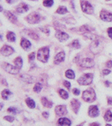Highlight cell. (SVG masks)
Segmentation results:
<instances>
[{"label": "cell", "instance_id": "18", "mask_svg": "<svg viewBox=\"0 0 112 126\" xmlns=\"http://www.w3.org/2000/svg\"><path fill=\"white\" fill-rule=\"evenodd\" d=\"M20 45L22 46V48L25 50H28L30 46H31V43L30 42V41H28L25 38H22L21 42H20Z\"/></svg>", "mask_w": 112, "mask_h": 126}, {"label": "cell", "instance_id": "49", "mask_svg": "<svg viewBox=\"0 0 112 126\" xmlns=\"http://www.w3.org/2000/svg\"><path fill=\"white\" fill-rule=\"evenodd\" d=\"M82 126L81 125H79V126Z\"/></svg>", "mask_w": 112, "mask_h": 126}, {"label": "cell", "instance_id": "43", "mask_svg": "<svg viewBox=\"0 0 112 126\" xmlns=\"http://www.w3.org/2000/svg\"><path fill=\"white\" fill-rule=\"evenodd\" d=\"M18 0H6V1L9 3V4H14L16 1H17Z\"/></svg>", "mask_w": 112, "mask_h": 126}, {"label": "cell", "instance_id": "5", "mask_svg": "<svg viewBox=\"0 0 112 126\" xmlns=\"http://www.w3.org/2000/svg\"><path fill=\"white\" fill-rule=\"evenodd\" d=\"M81 9L83 11L87 14H92L93 13V8L88 1H81Z\"/></svg>", "mask_w": 112, "mask_h": 126}, {"label": "cell", "instance_id": "1", "mask_svg": "<svg viewBox=\"0 0 112 126\" xmlns=\"http://www.w3.org/2000/svg\"><path fill=\"white\" fill-rule=\"evenodd\" d=\"M49 57V48L47 47H44L39 50L37 53V59L42 62L46 63Z\"/></svg>", "mask_w": 112, "mask_h": 126}, {"label": "cell", "instance_id": "24", "mask_svg": "<svg viewBox=\"0 0 112 126\" xmlns=\"http://www.w3.org/2000/svg\"><path fill=\"white\" fill-rule=\"evenodd\" d=\"M104 120L106 121L110 122L112 121V112L111 111L108 110L107 112L105 113V115H104Z\"/></svg>", "mask_w": 112, "mask_h": 126}, {"label": "cell", "instance_id": "23", "mask_svg": "<svg viewBox=\"0 0 112 126\" xmlns=\"http://www.w3.org/2000/svg\"><path fill=\"white\" fill-rule=\"evenodd\" d=\"M12 94L11 92H10L9 90H4L1 92V97L4 99H9V97Z\"/></svg>", "mask_w": 112, "mask_h": 126}, {"label": "cell", "instance_id": "48", "mask_svg": "<svg viewBox=\"0 0 112 126\" xmlns=\"http://www.w3.org/2000/svg\"><path fill=\"white\" fill-rule=\"evenodd\" d=\"M106 126H111V125H109V124H107Z\"/></svg>", "mask_w": 112, "mask_h": 126}, {"label": "cell", "instance_id": "11", "mask_svg": "<svg viewBox=\"0 0 112 126\" xmlns=\"http://www.w3.org/2000/svg\"><path fill=\"white\" fill-rule=\"evenodd\" d=\"M55 111L56 114H57L58 116H64V115H65L67 113V108H66V107L64 106V105H59V106H57V107H55Z\"/></svg>", "mask_w": 112, "mask_h": 126}, {"label": "cell", "instance_id": "29", "mask_svg": "<svg viewBox=\"0 0 112 126\" xmlns=\"http://www.w3.org/2000/svg\"><path fill=\"white\" fill-rule=\"evenodd\" d=\"M70 46L72 48H79L81 47V45L79 42V41L76 39V40L73 41L72 42V44H70Z\"/></svg>", "mask_w": 112, "mask_h": 126}, {"label": "cell", "instance_id": "9", "mask_svg": "<svg viewBox=\"0 0 112 126\" xmlns=\"http://www.w3.org/2000/svg\"><path fill=\"white\" fill-rule=\"evenodd\" d=\"M100 18L104 21L111 22L112 21V14L109 11L103 10L100 13Z\"/></svg>", "mask_w": 112, "mask_h": 126}, {"label": "cell", "instance_id": "41", "mask_svg": "<svg viewBox=\"0 0 112 126\" xmlns=\"http://www.w3.org/2000/svg\"><path fill=\"white\" fill-rule=\"evenodd\" d=\"M107 67H109V68L112 67V60H109V62H107Z\"/></svg>", "mask_w": 112, "mask_h": 126}, {"label": "cell", "instance_id": "20", "mask_svg": "<svg viewBox=\"0 0 112 126\" xmlns=\"http://www.w3.org/2000/svg\"><path fill=\"white\" fill-rule=\"evenodd\" d=\"M41 103L44 107H48V108H51L52 106H53V102H51L50 101L48 100L46 97H42L41 98Z\"/></svg>", "mask_w": 112, "mask_h": 126}, {"label": "cell", "instance_id": "42", "mask_svg": "<svg viewBox=\"0 0 112 126\" xmlns=\"http://www.w3.org/2000/svg\"><path fill=\"white\" fill-rule=\"evenodd\" d=\"M108 104L110 105H112V97H108Z\"/></svg>", "mask_w": 112, "mask_h": 126}, {"label": "cell", "instance_id": "27", "mask_svg": "<svg viewBox=\"0 0 112 126\" xmlns=\"http://www.w3.org/2000/svg\"><path fill=\"white\" fill-rule=\"evenodd\" d=\"M65 75H66V77H67L68 79H74V77H75L74 72H73L72 70H71V69L67 70V72H66Z\"/></svg>", "mask_w": 112, "mask_h": 126}, {"label": "cell", "instance_id": "14", "mask_svg": "<svg viewBox=\"0 0 112 126\" xmlns=\"http://www.w3.org/2000/svg\"><path fill=\"white\" fill-rule=\"evenodd\" d=\"M80 105H81V104L77 99H74L71 101V106H72V110L74 111L75 113H77L79 111V109L80 108Z\"/></svg>", "mask_w": 112, "mask_h": 126}, {"label": "cell", "instance_id": "25", "mask_svg": "<svg viewBox=\"0 0 112 126\" xmlns=\"http://www.w3.org/2000/svg\"><path fill=\"white\" fill-rule=\"evenodd\" d=\"M58 93L60 95V97H61L63 99H66L69 97V94L67 93V91H65V90H63V89H60L58 91Z\"/></svg>", "mask_w": 112, "mask_h": 126}, {"label": "cell", "instance_id": "30", "mask_svg": "<svg viewBox=\"0 0 112 126\" xmlns=\"http://www.w3.org/2000/svg\"><path fill=\"white\" fill-rule=\"evenodd\" d=\"M27 35H29L30 37H31L32 39H35V40H37L39 39V36L38 35L35 34L34 32L32 31H27Z\"/></svg>", "mask_w": 112, "mask_h": 126}, {"label": "cell", "instance_id": "19", "mask_svg": "<svg viewBox=\"0 0 112 126\" xmlns=\"http://www.w3.org/2000/svg\"><path fill=\"white\" fill-rule=\"evenodd\" d=\"M5 15L7 16V18H9V20L11 22H12L13 23H16L17 22V20H17V18H16L12 13L9 12V11H6L5 12Z\"/></svg>", "mask_w": 112, "mask_h": 126}, {"label": "cell", "instance_id": "13", "mask_svg": "<svg viewBox=\"0 0 112 126\" xmlns=\"http://www.w3.org/2000/svg\"><path fill=\"white\" fill-rule=\"evenodd\" d=\"M64 56H65V55H64V53L63 51V52H60L59 53L55 55V60H54V63L55 64H58L60 63L63 62L64 60Z\"/></svg>", "mask_w": 112, "mask_h": 126}, {"label": "cell", "instance_id": "7", "mask_svg": "<svg viewBox=\"0 0 112 126\" xmlns=\"http://www.w3.org/2000/svg\"><path fill=\"white\" fill-rule=\"evenodd\" d=\"M27 21L30 24H35L39 22L40 16L36 13H32L26 18Z\"/></svg>", "mask_w": 112, "mask_h": 126}, {"label": "cell", "instance_id": "36", "mask_svg": "<svg viewBox=\"0 0 112 126\" xmlns=\"http://www.w3.org/2000/svg\"><path fill=\"white\" fill-rule=\"evenodd\" d=\"M4 119L9 122H13L14 121V118L12 117V116H5Z\"/></svg>", "mask_w": 112, "mask_h": 126}, {"label": "cell", "instance_id": "17", "mask_svg": "<svg viewBox=\"0 0 112 126\" xmlns=\"http://www.w3.org/2000/svg\"><path fill=\"white\" fill-rule=\"evenodd\" d=\"M28 6H27L26 4H24V3H22V4H20L18 6V7H17V9H16V11H17V12L19 13V14H21V13H25V12H26L28 11Z\"/></svg>", "mask_w": 112, "mask_h": 126}, {"label": "cell", "instance_id": "4", "mask_svg": "<svg viewBox=\"0 0 112 126\" xmlns=\"http://www.w3.org/2000/svg\"><path fill=\"white\" fill-rule=\"evenodd\" d=\"M90 48L94 54H97L102 50V46L101 44V42L99 41V40L95 39L90 46Z\"/></svg>", "mask_w": 112, "mask_h": 126}, {"label": "cell", "instance_id": "3", "mask_svg": "<svg viewBox=\"0 0 112 126\" xmlns=\"http://www.w3.org/2000/svg\"><path fill=\"white\" fill-rule=\"evenodd\" d=\"M93 79V75L92 74H85L84 75H83L82 77H80L78 80V83L82 85V86H87L89 85L92 83Z\"/></svg>", "mask_w": 112, "mask_h": 126}, {"label": "cell", "instance_id": "31", "mask_svg": "<svg viewBox=\"0 0 112 126\" xmlns=\"http://www.w3.org/2000/svg\"><path fill=\"white\" fill-rule=\"evenodd\" d=\"M41 89H42V85L39 83H36L34 87V91L36 92V93H39Z\"/></svg>", "mask_w": 112, "mask_h": 126}, {"label": "cell", "instance_id": "21", "mask_svg": "<svg viewBox=\"0 0 112 126\" xmlns=\"http://www.w3.org/2000/svg\"><path fill=\"white\" fill-rule=\"evenodd\" d=\"M14 64H15L16 67H18V69H20V68L22 67V58H21L20 57H18V58H16L15 59V60H14Z\"/></svg>", "mask_w": 112, "mask_h": 126}, {"label": "cell", "instance_id": "16", "mask_svg": "<svg viewBox=\"0 0 112 126\" xmlns=\"http://www.w3.org/2000/svg\"><path fill=\"white\" fill-rule=\"evenodd\" d=\"M58 126H71V121L66 118H61L58 121Z\"/></svg>", "mask_w": 112, "mask_h": 126}, {"label": "cell", "instance_id": "26", "mask_svg": "<svg viewBox=\"0 0 112 126\" xmlns=\"http://www.w3.org/2000/svg\"><path fill=\"white\" fill-rule=\"evenodd\" d=\"M26 104H27V105L30 108L34 109L35 107V102L31 98H27L26 99Z\"/></svg>", "mask_w": 112, "mask_h": 126}, {"label": "cell", "instance_id": "8", "mask_svg": "<svg viewBox=\"0 0 112 126\" xmlns=\"http://www.w3.org/2000/svg\"><path fill=\"white\" fill-rule=\"evenodd\" d=\"M81 67L86 68H91L94 67L95 63L94 61L92 59L90 58H85L81 60V63H80Z\"/></svg>", "mask_w": 112, "mask_h": 126}, {"label": "cell", "instance_id": "46", "mask_svg": "<svg viewBox=\"0 0 112 126\" xmlns=\"http://www.w3.org/2000/svg\"><path fill=\"white\" fill-rule=\"evenodd\" d=\"M41 30L44 32H46V33H48V32H49L48 30H46V29H45V30H44V29H42V28H41Z\"/></svg>", "mask_w": 112, "mask_h": 126}, {"label": "cell", "instance_id": "35", "mask_svg": "<svg viewBox=\"0 0 112 126\" xmlns=\"http://www.w3.org/2000/svg\"><path fill=\"white\" fill-rule=\"evenodd\" d=\"M8 111L9 112H12L13 113H16L17 112V109L16 108H14V107H11V108L8 109Z\"/></svg>", "mask_w": 112, "mask_h": 126}, {"label": "cell", "instance_id": "2", "mask_svg": "<svg viewBox=\"0 0 112 126\" xmlns=\"http://www.w3.org/2000/svg\"><path fill=\"white\" fill-rule=\"evenodd\" d=\"M82 98L88 102H93L96 99L95 92L93 88H89L83 93Z\"/></svg>", "mask_w": 112, "mask_h": 126}, {"label": "cell", "instance_id": "12", "mask_svg": "<svg viewBox=\"0 0 112 126\" xmlns=\"http://www.w3.org/2000/svg\"><path fill=\"white\" fill-rule=\"evenodd\" d=\"M88 114L90 117H97L99 115V110L97 106H90L88 109Z\"/></svg>", "mask_w": 112, "mask_h": 126}, {"label": "cell", "instance_id": "37", "mask_svg": "<svg viewBox=\"0 0 112 126\" xmlns=\"http://www.w3.org/2000/svg\"><path fill=\"white\" fill-rule=\"evenodd\" d=\"M64 86H65L67 88L69 89V88H70V86H71V84H70V83H69V81H64Z\"/></svg>", "mask_w": 112, "mask_h": 126}, {"label": "cell", "instance_id": "10", "mask_svg": "<svg viewBox=\"0 0 112 126\" xmlns=\"http://www.w3.org/2000/svg\"><path fill=\"white\" fill-rule=\"evenodd\" d=\"M14 52V50L13 48H11L9 46L5 45L1 49V53L4 55V56H9L11 54H13Z\"/></svg>", "mask_w": 112, "mask_h": 126}, {"label": "cell", "instance_id": "32", "mask_svg": "<svg viewBox=\"0 0 112 126\" xmlns=\"http://www.w3.org/2000/svg\"><path fill=\"white\" fill-rule=\"evenodd\" d=\"M43 4L46 7H50L53 4V0H44Z\"/></svg>", "mask_w": 112, "mask_h": 126}, {"label": "cell", "instance_id": "28", "mask_svg": "<svg viewBox=\"0 0 112 126\" xmlns=\"http://www.w3.org/2000/svg\"><path fill=\"white\" fill-rule=\"evenodd\" d=\"M56 12L59 14H64L67 13V9L65 6H60Z\"/></svg>", "mask_w": 112, "mask_h": 126}, {"label": "cell", "instance_id": "6", "mask_svg": "<svg viewBox=\"0 0 112 126\" xmlns=\"http://www.w3.org/2000/svg\"><path fill=\"white\" fill-rule=\"evenodd\" d=\"M2 67H4L5 71L9 72V74H16L19 72V69L16 67H14L11 64H8V63H4L2 64Z\"/></svg>", "mask_w": 112, "mask_h": 126}, {"label": "cell", "instance_id": "34", "mask_svg": "<svg viewBox=\"0 0 112 126\" xmlns=\"http://www.w3.org/2000/svg\"><path fill=\"white\" fill-rule=\"evenodd\" d=\"M34 57H35V53H30V55H29V57H28L29 60H30V61H32V60H34Z\"/></svg>", "mask_w": 112, "mask_h": 126}, {"label": "cell", "instance_id": "38", "mask_svg": "<svg viewBox=\"0 0 112 126\" xmlns=\"http://www.w3.org/2000/svg\"><path fill=\"white\" fill-rule=\"evenodd\" d=\"M108 34H109V36L112 39V27H109V29H108Z\"/></svg>", "mask_w": 112, "mask_h": 126}, {"label": "cell", "instance_id": "40", "mask_svg": "<svg viewBox=\"0 0 112 126\" xmlns=\"http://www.w3.org/2000/svg\"><path fill=\"white\" fill-rule=\"evenodd\" d=\"M110 72H111L110 70H109V69H104L103 71H102V73H103L104 75H107Z\"/></svg>", "mask_w": 112, "mask_h": 126}, {"label": "cell", "instance_id": "47", "mask_svg": "<svg viewBox=\"0 0 112 126\" xmlns=\"http://www.w3.org/2000/svg\"><path fill=\"white\" fill-rule=\"evenodd\" d=\"M104 83H105V85H106L107 86H109V85L111 84V83H109V81H105V82H104Z\"/></svg>", "mask_w": 112, "mask_h": 126}, {"label": "cell", "instance_id": "45", "mask_svg": "<svg viewBox=\"0 0 112 126\" xmlns=\"http://www.w3.org/2000/svg\"><path fill=\"white\" fill-rule=\"evenodd\" d=\"M89 126H99V124L97 123H92L90 124Z\"/></svg>", "mask_w": 112, "mask_h": 126}, {"label": "cell", "instance_id": "39", "mask_svg": "<svg viewBox=\"0 0 112 126\" xmlns=\"http://www.w3.org/2000/svg\"><path fill=\"white\" fill-rule=\"evenodd\" d=\"M73 93L75 95H79L80 93V90H78L77 88H74V89H73Z\"/></svg>", "mask_w": 112, "mask_h": 126}, {"label": "cell", "instance_id": "15", "mask_svg": "<svg viewBox=\"0 0 112 126\" xmlns=\"http://www.w3.org/2000/svg\"><path fill=\"white\" fill-rule=\"evenodd\" d=\"M55 36L59 40L63 41H66L69 38V35L67 34V33L63 32L62 31H57L56 34H55Z\"/></svg>", "mask_w": 112, "mask_h": 126}, {"label": "cell", "instance_id": "22", "mask_svg": "<svg viewBox=\"0 0 112 126\" xmlns=\"http://www.w3.org/2000/svg\"><path fill=\"white\" fill-rule=\"evenodd\" d=\"M6 38L9 41L11 42H14L16 41V36H15V34L14 32H8L7 35H6Z\"/></svg>", "mask_w": 112, "mask_h": 126}, {"label": "cell", "instance_id": "33", "mask_svg": "<svg viewBox=\"0 0 112 126\" xmlns=\"http://www.w3.org/2000/svg\"><path fill=\"white\" fill-rule=\"evenodd\" d=\"M91 30H93L92 29H90L89 27L88 26H82V27L80 28V31L83 32H89Z\"/></svg>", "mask_w": 112, "mask_h": 126}, {"label": "cell", "instance_id": "44", "mask_svg": "<svg viewBox=\"0 0 112 126\" xmlns=\"http://www.w3.org/2000/svg\"><path fill=\"white\" fill-rule=\"evenodd\" d=\"M42 115H43V116L46 118H48V112H44L42 113Z\"/></svg>", "mask_w": 112, "mask_h": 126}]
</instances>
